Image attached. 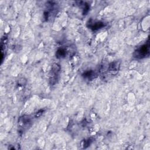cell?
Instances as JSON below:
<instances>
[{
  "label": "cell",
  "mask_w": 150,
  "mask_h": 150,
  "mask_svg": "<svg viewBox=\"0 0 150 150\" xmlns=\"http://www.w3.org/2000/svg\"><path fill=\"white\" fill-rule=\"evenodd\" d=\"M65 53H66L65 51L63 50V49H59V50L58 51L57 55L59 56L62 57V56H65Z\"/></svg>",
  "instance_id": "7a4b0ae2"
},
{
  "label": "cell",
  "mask_w": 150,
  "mask_h": 150,
  "mask_svg": "<svg viewBox=\"0 0 150 150\" xmlns=\"http://www.w3.org/2000/svg\"><path fill=\"white\" fill-rule=\"evenodd\" d=\"M136 57L139 56L140 58H144L147 55H148L149 46L147 45H144L142 46L140 49H138V51H136Z\"/></svg>",
  "instance_id": "6da1fadb"
}]
</instances>
